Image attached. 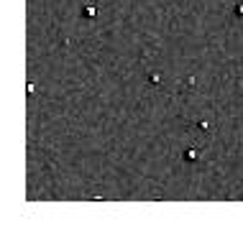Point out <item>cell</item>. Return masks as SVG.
<instances>
[{
  "mask_svg": "<svg viewBox=\"0 0 243 227\" xmlns=\"http://www.w3.org/2000/svg\"><path fill=\"white\" fill-rule=\"evenodd\" d=\"M235 13H238V15H243V5H238V8H235Z\"/></svg>",
  "mask_w": 243,
  "mask_h": 227,
  "instance_id": "3957f363",
  "label": "cell"
},
{
  "mask_svg": "<svg viewBox=\"0 0 243 227\" xmlns=\"http://www.w3.org/2000/svg\"><path fill=\"white\" fill-rule=\"evenodd\" d=\"M197 158V150H187V161H195Z\"/></svg>",
  "mask_w": 243,
  "mask_h": 227,
  "instance_id": "6da1fadb",
  "label": "cell"
},
{
  "mask_svg": "<svg viewBox=\"0 0 243 227\" xmlns=\"http://www.w3.org/2000/svg\"><path fill=\"white\" fill-rule=\"evenodd\" d=\"M95 13H97L95 8H85V15H87V18H92V15H95Z\"/></svg>",
  "mask_w": 243,
  "mask_h": 227,
  "instance_id": "7a4b0ae2",
  "label": "cell"
}]
</instances>
